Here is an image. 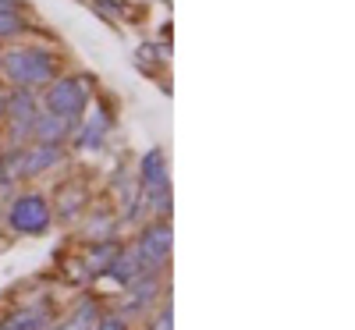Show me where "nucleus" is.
<instances>
[{
    "instance_id": "1",
    "label": "nucleus",
    "mask_w": 355,
    "mask_h": 330,
    "mask_svg": "<svg viewBox=\"0 0 355 330\" xmlns=\"http://www.w3.org/2000/svg\"><path fill=\"white\" fill-rule=\"evenodd\" d=\"M0 75L11 89H43L61 75V53L50 46H11L0 57Z\"/></svg>"
},
{
    "instance_id": "2",
    "label": "nucleus",
    "mask_w": 355,
    "mask_h": 330,
    "mask_svg": "<svg viewBox=\"0 0 355 330\" xmlns=\"http://www.w3.org/2000/svg\"><path fill=\"white\" fill-rule=\"evenodd\" d=\"M135 189L142 196V209L153 220H167L171 217V164H167V153L160 146L146 149V153L139 157Z\"/></svg>"
},
{
    "instance_id": "3",
    "label": "nucleus",
    "mask_w": 355,
    "mask_h": 330,
    "mask_svg": "<svg viewBox=\"0 0 355 330\" xmlns=\"http://www.w3.org/2000/svg\"><path fill=\"white\" fill-rule=\"evenodd\" d=\"M93 96H96V78L93 75H57L50 85H43L40 107L78 125L85 117V110L93 107Z\"/></svg>"
},
{
    "instance_id": "4",
    "label": "nucleus",
    "mask_w": 355,
    "mask_h": 330,
    "mask_svg": "<svg viewBox=\"0 0 355 330\" xmlns=\"http://www.w3.org/2000/svg\"><path fill=\"white\" fill-rule=\"evenodd\" d=\"M4 224L18 238H43L53 227V206H50V199L43 192H18L8 202Z\"/></svg>"
},
{
    "instance_id": "5",
    "label": "nucleus",
    "mask_w": 355,
    "mask_h": 330,
    "mask_svg": "<svg viewBox=\"0 0 355 330\" xmlns=\"http://www.w3.org/2000/svg\"><path fill=\"white\" fill-rule=\"evenodd\" d=\"M40 93L36 89H8L4 96V125H8V146H28L33 142V121L40 114Z\"/></svg>"
},
{
    "instance_id": "6",
    "label": "nucleus",
    "mask_w": 355,
    "mask_h": 330,
    "mask_svg": "<svg viewBox=\"0 0 355 330\" xmlns=\"http://www.w3.org/2000/svg\"><path fill=\"white\" fill-rule=\"evenodd\" d=\"M171 245H174V231L167 220H150L142 224L139 234H135V252L142 259V266L150 270V274H164L167 263H171Z\"/></svg>"
},
{
    "instance_id": "7",
    "label": "nucleus",
    "mask_w": 355,
    "mask_h": 330,
    "mask_svg": "<svg viewBox=\"0 0 355 330\" xmlns=\"http://www.w3.org/2000/svg\"><path fill=\"white\" fill-rule=\"evenodd\" d=\"M110 128H114V114H110V100L103 96L96 107L85 110V117L75 125L68 142H75V149H82V153H100L110 142Z\"/></svg>"
},
{
    "instance_id": "8",
    "label": "nucleus",
    "mask_w": 355,
    "mask_h": 330,
    "mask_svg": "<svg viewBox=\"0 0 355 330\" xmlns=\"http://www.w3.org/2000/svg\"><path fill=\"white\" fill-rule=\"evenodd\" d=\"M160 298H164V274H139L128 284H121V306H117V313L121 316H142V313H150Z\"/></svg>"
},
{
    "instance_id": "9",
    "label": "nucleus",
    "mask_w": 355,
    "mask_h": 330,
    "mask_svg": "<svg viewBox=\"0 0 355 330\" xmlns=\"http://www.w3.org/2000/svg\"><path fill=\"white\" fill-rule=\"evenodd\" d=\"M64 146H46V142H28L21 149V177H40L53 167H61Z\"/></svg>"
},
{
    "instance_id": "10",
    "label": "nucleus",
    "mask_w": 355,
    "mask_h": 330,
    "mask_svg": "<svg viewBox=\"0 0 355 330\" xmlns=\"http://www.w3.org/2000/svg\"><path fill=\"white\" fill-rule=\"evenodd\" d=\"M121 249H125V245L117 242V238H96V242H89L85 252H82V270H85V277H89V281H93V277H103Z\"/></svg>"
},
{
    "instance_id": "11",
    "label": "nucleus",
    "mask_w": 355,
    "mask_h": 330,
    "mask_svg": "<svg viewBox=\"0 0 355 330\" xmlns=\"http://www.w3.org/2000/svg\"><path fill=\"white\" fill-rule=\"evenodd\" d=\"M75 132V121L61 114H50V110H40L36 121H33V142H46V146H64Z\"/></svg>"
},
{
    "instance_id": "12",
    "label": "nucleus",
    "mask_w": 355,
    "mask_h": 330,
    "mask_svg": "<svg viewBox=\"0 0 355 330\" xmlns=\"http://www.w3.org/2000/svg\"><path fill=\"white\" fill-rule=\"evenodd\" d=\"M50 327H53L50 306H21L8 320H0V330H50Z\"/></svg>"
},
{
    "instance_id": "13",
    "label": "nucleus",
    "mask_w": 355,
    "mask_h": 330,
    "mask_svg": "<svg viewBox=\"0 0 355 330\" xmlns=\"http://www.w3.org/2000/svg\"><path fill=\"white\" fill-rule=\"evenodd\" d=\"M33 33V21H28L21 0H0V40H15Z\"/></svg>"
},
{
    "instance_id": "14",
    "label": "nucleus",
    "mask_w": 355,
    "mask_h": 330,
    "mask_svg": "<svg viewBox=\"0 0 355 330\" xmlns=\"http://www.w3.org/2000/svg\"><path fill=\"white\" fill-rule=\"evenodd\" d=\"M100 313H103V306L96 302L93 295H85V298H78V302L71 306V313H68V327H71V330H93L96 320H100Z\"/></svg>"
},
{
    "instance_id": "15",
    "label": "nucleus",
    "mask_w": 355,
    "mask_h": 330,
    "mask_svg": "<svg viewBox=\"0 0 355 330\" xmlns=\"http://www.w3.org/2000/svg\"><path fill=\"white\" fill-rule=\"evenodd\" d=\"M135 64H139V71L153 75L157 68L167 64V46H164V43H146V46H139V50H135Z\"/></svg>"
},
{
    "instance_id": "16",
    "label": "nucleus",
    "mask_w": 355,
    "mask_h": 330,
    "mask_svg": "<svg viewBox=\"0 0 355 330\" xmlns=\"http://www.w3.org/2000/svg\"><path fill=\"white\" fill-rule=\"evenodd\" d=\"M146 330H174V309H171V302H157L150 309V323H146Z\"/></svg>"
},
{
    "instance_id": "17",
    "label": "nucleus",
    "mask_w": 355,
    "mask_h": 330,
    "mask_svg": "<svg viewBox=\"0 0 355 330\" xmlns=\"http://www.w3.org/2000/svg\"><path fill=\"white\" fill-rule=\"evenodd\" d=\"M93 330H128V316H121V313H100V320H96V327Z\"/></svg>"
},
{
    "instance_id": "18",
    "label": "nucleus",
    "mask_w": 355,
    "mask_h": 330,
    "mask_svg": "<svg viewBox=\"0 0 355 330\" xmlns=\"http://www.w3.org/2000/svg\"><path fill=\"white\" fill-rule=\"evenodd\" d=\"M50 330H71V327H68V320H64V323H57V327H50Z\"/></svg>"
},
{
    "instance_id": "19",
    "label": "nucleus",
    "mask_w": 355,
    "mask_h": 330,
    "mask_svg": "<svg viewBox=\"0 0 355 330\" xmlns=\"http://www.w3.org/2000/svg\"><path fill=\"white\" fill-rule=\"evenodd\" d=\"M0 57H4V50H0Z\"/></svg>"
}]
</instances>
